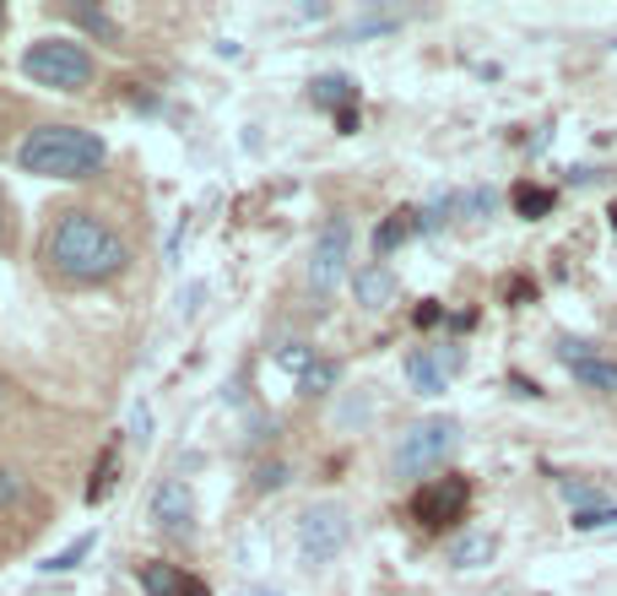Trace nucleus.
Returning <instances> with one entry per match:
<instances>
[{
	"label": "nucleus",
	"instance_id": "22",
	"mask_svg": "<svg viewBox=\"0 0 617 596\" xmlns=\"http://www.w3.org/2000/svg\"><path fill=\"white\" fill-rule=\"evenodd\" d=\"M109 477H115V450H103V461H98V477H92L87 499H103V494H109Z\"/></svg>",
	"mask_w": 617,
	"mask_h": 596
},
{
	"label": "nucleus",
	"instance_id": "16",
	"mask_svg": "<svg viewBox=\"0 0 617 596\" xmlns=\"http://www.w3.org/2000/svg\"><path fill=\"white\" fill-rule=\"evenodd\" d=\"M92 543H98V537H92V532H87V537H77V543H71V548H66V554L43 558V569H49V575H66V569H77V564H82V558L92 554Z\"/></svg>",
	"mask_w": 617,
	"mask_h": 596
},
{
	"label": "nucleus",
	"instance_id": "11",
	"mask_svg": "<svg viewBox=\"0 0 617 596\" xmlns=\"http://www.w3.org/2000/svg\"><path fill=\"white\" fill-rule=\"evenodd\" d=\"M141 592L147 596H211L196 575H185L173 564H141Z\"/></svg>",
	"mask_w": 617,
	"mask_h": 596
},
{
	"label": "nucleus",
	"instance_id": "23",
	"mask_svg": "<svg viewBox=\"0 0 617 596\" xmlns=\"http://www.w3.org/2000/svg\"><path fill=\"white\" fill-rule=\"evenodd\" d=\"M494 207H498V196H494V190H471V196H460V212H471V217L494 212Z\"/></svg>",
	"mask_w": 617,
	"mask_h": 596
},
{
	"label": "nucleus",
	"instance_id": "5",
	"mask_svg": "<svg viewBox=\"0 0 617 596\" xmlns=\"http://www.w3.org/2000/svg\"><path fill=\"white\" fill-rule=\"evenodd\" d=\"M347 537H352V520H347L341 505H309L303 520H298V554H303V564H330L347 548Z\"/></svg>",
	"mask_w": 617,
	"mask_h": 596
},
{
	"label": "nucleus",
	"instance_id": "24",
	"mask_svg": "<svg viewBox=\"0 0 617 596\" xmlns=\"http://www.w3.org/2000/svg\"><path fill=\"white\" fill-rule=\"evenodd\" d=\"M17 494H22V477L0 467V510H6V505H17Z\"/></svg>",
	"mask_w": 617,
	"mask_h": 596
},
{
	"label": "nucleus",
	"instance_id": "8",
	"mask_svg": "<svg viewBox=\"0 0 617 596\" xmlns=\"http://www.w3.org/2000/svg\"><path fill=\"white\" fill-rule=\"evenodd\" d=\"M152 526L173 537V543H190L196 537V494H190V483L185 477H163L158 488H152Z\"/></svg>",
	"mask_w": 617,
	"mask_h": 596
},
{
	"label": "nucleus",
	"instance_id": "19",
	"mask_svg": "<svg viewBox=\"0 0 617 596\" xmlns=\"http://www.w3.org/2000/svg\"><path fill=\"white\" fill-rule=\"evenodd\" d=\"M601 526H617V505H590V510H575V532H601Z\"/></svg>",
	"mask_w": 617,
	"mask_h": 596
},
{
	"label": "nucleus",
	"instance_id": "13",
	"mask_svg": "<svg viewBox=\"0 0 617 596\" xmlns=\"http://www.w3.org/2000/svg\"><path fill=\"white\" fill-rule=\"evenodd\" d=\"M352 294H358L364 309H385V304L396 298V277H390L385 266H364V271L352 277Z\"/></svg>",
	"mask_w": 617,
	"mask_h": 596
},
{
	"label": "nucleus",
	"instance_id": "10",
	"mask_svg": "<svg viewBox=\"0 0 617 596\" xmlns=\"http://www.w3.org/2000/svg\"><path fill=\"white\" fill-rule=\"evenodd\" d=\"M558 358L569 364L575 385H585V390H601V396H617V364H613V358H601L590 341L558 337Z\"/></svg>",
	"mask_w": 617,
	"mask_h": 596
},
{
	"label": "nucleus",
	"instance_id": "9",
	"mask_svg": "<svg viewBox=\"0 0 617 596\" xmlns=\"http://www.w3.org/2000/svg\"><path fill=\"white\" fill-rule=\"evenodd\" d=\"M466 364V352L455 341H439V347H417L407 352V385L417 396H445V385L455 380V369Z\"/></svg>",
	"mask_w": 617,
	"mask_h": 596
},
{
	"label": "nucleus",
	"instance_id": "29",
	"mask_svg": "<svg viewBox=\"0 0 617 596\" xmlns=\"http://www.w3.org/2000/svg\"><path fill=\"white\" fill-rule=\"evenodd\" d=\"M0 17H6V11H0Z\"/></svg>",
	"mask_w": 617,
	"mask_h": 596
},
{
	"label": "nucleus",
	"instance_id": "17",
	"mask_svg": "<svg viewBox=\"0 0 617 596\" xmlns=\"http://www.w3.org/2000/svg\"><path fill=\"white\" fill-rule=\"evenodd\" d=\"M66 17H71L77 28H87V33H98V39H115V22H109L103 11H92V6H71Z\"/></svg>",
	"mask_w": 617,
	"mask_h": 596
},
{
	"label": "nucleus",
	"instance_id": "25",
	"mask_svg": "<svg viewBox=\"0 0 617 596\" xmlns=\"http://www.w3.org/2000/svg\"><path fill=\"white\" fill-rule=\"evenodd\" d=\"M439 320H445L439 304H422V309H417V326H439Z\"/></svg>",
	"mask_w": 617,
	"mask_h": 596
},
{
	"label": "nucleus",
	"instance_id": "4",
	"mask_svg": "<svg viewBox=\"0 0 617 596\" xmlns=\"http://www.w3.org/2000/svg\"><path fill=\"white\" fill-rule=\"evenodd\" d=\"M455 445H460V424H455V418H422V424H411L407 434L396 439V477L422 483L428 471H439L450 461Z\"/></svg>",
	"mask_w": 617,
	"mask_h": 596
},
{
	"label": "nucleus",
	"instance_id": "15",
	"mask_svg": "<svg viewBox=\"0 0 617 596\" xmlns=\"http://www.w3.org/2000/svg\"><path fill=\"white\" fill-rule=\"evenodd\" d=\"M494 537H466V543H455V564H460V569H477V564H488V558H494Z\"/></svg>",
	"mask_w": 617,
	"mask_h": 596
},
{
	"label": "nucleus",
	"instance_id": "1",
	"mask_svg": "<svg viewBox=\"0 0 617 596\" xmlns=\"http://www.w3.org/2000/svg\"><path fill=\"white\" fill-rule=\"evenodd\" d=\"M43 260H49V271H54L60 282L92 288V282L120 277L130 250H125V239L98 212H77V207H71V212L54 217V228H49V239H43Z\"/></svg>",
	"mask_w": 617,
	"mask_h": 596
},
{
	"label": "nucleus",
	"instance_id": "26",
	"mask_svg": "<svg viewBox=\"0 0 617 596\" xmlns=\"http://www.w3.org/2000/svg\"><path fill=\"white\" fill-rule=\"evenodd\" d=\"M0 239H6V201H0Z\"/></svg>",
	"mask_w": 617,
	"mask_h": 596
},
{
	"label": "nucleus",
	"instance_id": "28",
	"mask_svg": "<svg viewBox=\"0 0 617 596\" xmlns=\"http://www.w3.org/2000/svg\"><path fill=\"white\" fill-rule=\"evenodd\" d=\"M613 228H617V207H613Z\"/></svg>",
	"mask_w": 617,
	"mask_h": 596
},
{
	"label": "nucleus",
	"instance_id": "14",
	"mask_svg": "<svg viewBox=\"0 0 617 596\" xmlns=\"http://www.w3.org/2000/svg\"><path fill=\"white\" fill-rule=\"evenodd\" d=\"M411 234H417V212H411V207H401V212H396L385 228H379V234H374V250H379V256H390V250H401V245H407Z\"/></svg>",
	"mask_w": 617,
	"mask_h": 596
},
{
	"label": "nucleus",
	"instance_id": "7",
	"mask_svg": "<svg viewBox=\"0 0 617 596\" xmlns=\"http://www.w3.org/2000/svg\"><path fill=\"white\" fill-rule=\"evenodd\" d=\"M471 505V483L466 477H428L422 488H417V499H411V515L422 520V526H434V532H445L455 526L460 515Z\"/></svg>",
	"mask_w": 617,
	"mask_h": 596
},
{
	"label": "nucleus",
	"instance_id": "12",
	"mask_svg": "<svg viewBox=\"0 0 617 596\" xmlns=\"http://www.w3.org/2000/svg\"><path fill=\"white\" fill-rule=\"evenodd\" d=\"M309 98H315L320 109H341V115H352V103H358V82H352L347 71H320V77L309 82Z\"/></svg>",
	"mask_w": 617,
	"mask_h": 596
},
{
	"label": "nucleus",
	"instance_id": "18",
	"mask_svg": "<svg viewBox=\"0 0 617 596\" xmlns=\"http://www.w3.org/2000/svg\"><path fill=\"white\" fill-rule=\"evenodd\" d=\"M277 364H282L288 375H298V380H303V375H309V369H315L320 358H315V352H309L303 341H292V347H282V352H277Z\"/></svg>",
	"mask_w": 617,
	"mask_h": 596
},
{
	"label": "nucleus",
	"instance_id": "27",
	"mask_svg": "<svg viewBox=\"0 0 617 596\" xmlns=\"http://www.w3.org/2000/svg\"><path fill=\"white\" fill-rule=\"evenodd\" d=\"M245 596H277V592H245Z\"/></svg>",
	"mask_w": 617,
	"mask_h": 596
},
{
	"label": "nucleus",
	"instance_id": "20",
	"mask_svg": "<svg viewBox=\"0 0 617 596\" xmlns=\"http://www.w3.org/2000/svg\"><path fill=\"white\" fill-rule=\"evenodd\" d=\"M515 207H520V217H541L547 207H553V190H531V185H520V190H515Z\"/></svg>",
	"mask_w": 617,
	"mask_h": 596
},
{
	"label": "nucleus",
	"instance_id": "6",
	"mask_svg": "<svg viewBox=\"0 0 617 596\" xmlns=\"http://www.w3.org/2000/svg\"><path fill=\"white\" fill-rule=\"evenodd\" d=\"M347 250H352V222L347 217H330L315 239V256H309V288L315 298H330L347 277Z\"/></svg>",
	"mask_w": 617,
	"mask_h": 596
},
{
	"label": "nucleus",
	"instance_id": "2",
	"mask_svg": "<svg viewBox=\"0 0 617 596\" xmlns=\"http://www.w3.org/2000/svg\"><path fill=\"white\" fill-rule=\"evenodd\" d=\"M103 158H109L103 136L87 126H39L17 147V163L43 179H87L103 169Z\"/></svg>",
	"mask_w": 617,
	"mask_h": 596
},
{
	"label": "nucleus",
	"instance_id": "3",
	"mask_svg": "<svg viewBox=\"0 0 617 596\" xmlns=\"http://www.w3.org/2000/svg\"><path fill=\"white\" fill-rule=\"evenodd\" d=\"M22 71L39 87H54V92H82L92 82V54H87L82 39H39L28 43Z\"/></svg>",
	"mask_w": 617,
	"mask_h": 596
},
{
	"label": "nucleus",
	"instance_id": "21",
	"mask_svg": "<svg viewBox=\"0 0 617 596\" xmlns=\"http://www.w3.org/2000/svg\"><path fill=\"white\" fill-rule=\"evenodd\" d=\"M298 385H303V396H326L330 385H336V364H315V369H309Z\"/></svg>",
	"mask_w": 617,
	"mask_h": 596
}]
</instances>
